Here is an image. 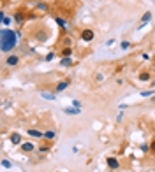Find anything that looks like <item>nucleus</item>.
<instances>
[{
  "label": "nucleus",
  "instance_id": "obj_1",
  "mask_svg": "<svg viewBox=\"0 0 155 172\" xmlns=\"http://www.w3.org/2000/svg\"><path fill=\"white\" fill-rule=\"evenodd\" d=\"M18 41H20V37H18L16 30L2 27V30H0V51H2V54H11L16 49Z\"/></svg>",
  "mask_w": 155,
  "mask_h": 172
},
{
  "label": "nucleus",
  "instance_id": "obj_2",
  "mask_svg": "<svg viewBox=\"0 0 155 172\" xmlns=\"http://www.w3.org/2000/svg\"><path fill=\"white\" fill-rule=\"evenodd\" d=\"M79 37H81V41H85V42H92V41H94V37H95V33H94V30L85 28V30H81Z\"/></svg>",
  "mask_w": 155,
  "mask_h": 172
},
{
  "label": "nucleus",
  "instance_id": "obj_3",
  "mask_svg": "<svg viewBox=\"0 0 155 172\" xmlns=\"http://www.w3.org/2000/svg\"><path fill=\"white\" fill-rule=\"evenodd\" d=\"M69 84H71V79L58 81V83L55 84V93H62V92H65L67 88H69Z\"/></svg>",
  "mask_w": 155,
  "mask_h": 172
},
{
  "label": "nucleus",
  "instance_id": "obj_4",
  "mask_svg": "<svg viewBox=\"0 0 155 172\" xmlns=\"http://www.w3.org/2000/svg\"><path fill=\"white\" fill-rule=\"evenodd\" d=\"M18 63H20V56H18V54L11 53V54H7L6 56V65L7 67H16Z\"/></svg>",
  "mask_w": 155,
  "mask_h": 172
},
{
  "label": "nucleus",
  "instance_id": "obj_5",
  "mask_svg": "<svg viewBox=\"0 0 155 172\" xmlns=\"http://www.w3.org/2000/svg\"><path fill=\"white\" fill-rule=\"evenodd\" d=\"M14 21V18L12 16H7L4 11H0V23H2V27H6V28H9V25Z\"/></svg>",
  "mask_w": 155,
  "mask_h": 172
},
{
  "label": "nucleus",
  "instance_id": "obj_6",
  "mask_svg": "<svg viewBox=\"0 0 155 172\" xmlns=\"http://www.w3.org/2000/svg\"><path fill=\"white\" fill-rule=\"evenodd\" d=\"M27 134L30 135V137H33V139H44V132L39 128H27Z\"/></svg>",
  "mask_w": 155,
  "mask_h": 172
},
{
  "label": "nucleus",
  "instance_id": "obj_7",
  "mask_svg": "<svg viewBox=\"0 0 155 172\" xmlns=\"http://www.w3.org/2000/svg\"><path fill=\"white\" fill-rule=\"evenodd\" d=\"M9 140H11V144L12 146H21L23 142V137L18 132H11V135H9Z\"/></svg>",
  "mask_w": 155,
  "mask_h": 172
},
{
  "label": "nucleus",
  "instance_id": "obj_8",
  "mask_svg": "<svg viewBox=\"0 0 155 172\" xmlns=\"http://www.w3.org/2000/svg\"><path fill=\"white\" fill-rule=\"evenodd\" d=\"M56 139V130H53V128H48V130H44V142H53V140Z\"/></svg>",
  "mask_w": 155,
  "mask_h": 172
},
{
  "label": "nucleus",
  "instance_id": "obj_9",
  "mask_svg": "<svg viewBox=\"0 0 155 172\" xmlns=\"http://www.w3.org/2000/svg\"><path fill=\"white\" fill-rule=\"evenodd\" d=\"M152 18H153V14H152V12H150V11H146V12H144L143 16H141V23H139L138 30H141V28H143L144 25H148V23L152 21Z\"/></svg>",
  "mask_w": 155,
  "mask_h": 172
},
{
  "label": "nucleus",
  "instance_id": "obj_10",
  "mask_svg": "<svg viewBox=\"0 0 155 172\" xmlns=\"http://www.w3.org/2000/svg\"><path fill=\"white\" fill-rule=\"evenodd\" d=\"M106 163H108V167H109L111 170H116V169L120 167V161L116 160L115 156H108V160H106Z\"/></svg>",
  "mask_w": 155,
  "mask_h": 172
},
{
  "label": "nucleus",
  "instance_id": "obj_11",
  "mask_svg": "<svg viewBox=\"0 0 155 172\" xmlns=\"http://www.w3.org/2000/svg\"><path fill=\"white\" fill-rule=\"evenodd\" d=\"M55 23L56 25H58V27L62 28V30H69V21H65V19H64V18H60V16H55Z\"/></svg>",
  "mask_w": 155,
  "mask_h": 172
},
{
  "label": "nucleus",
  "instance_id": "obj_12",
  "mask_svg": "<svg viewBox=\"0 0 155 172\" xmlns=\"http://www.w3.org/2000/svg\"><path fill=\"white\" fill-rule=\"evenodd\" d=\"M138 79L141 81V83H148V81L152 79V74H150L148 70H141L138 74Z\"/></svg>",
  "mask_w": 155,
  "mask_h": 172
},
{
  "label": "nucleus",
  "instance_id": "obj_13",
  "mask_svg": "<svg viewBox=\"0 0 155 172\" xmlns=\"http://www.w3.org/2000/svg\"><path fill=\"white\" fill-rule=\"evenodd\" d=\"M20 148H21L23 153H32V151L35 149V146H33L32 142H21V146H20Z\"/></svg>",
  "mask_w": 155,
  "mask_h": 172
},
{
  "label": "nucleus",
  "instance_id": "obj_14",
  "mask_svg": "<svg viewBox=\"0 0 155 172\" xmlns=\"http://www.w3.org/2000/svg\"><path fill=\"white\" fill-rule=\"evenodd\" d=\"M64 113L69 114V116H78V114H81V109H78V107H64Z\"/></svg>",
  "mask_w": 155,
  "mask_h": 172
},
{
  "label": "nucleus",
  "instance_id": "obj_15",
  "mask_svg": "<svg viewBox=\"0 0 155 172\" xmlns=\"http://www.w3.org/2000/svg\"><path fill=\"white\" fill-rule=\"evenodd\" d=\"M72 63H74L72 56H62V60H60V67H71Z\"/></svg>",
  "mask_w": 155,
  "mask_h": 172
},
{
  "label": "nucleus",
  "instance_id": "obj_16",
  "mask_svg": "<svg viewBox=\"0 0 155 172\" xmlns=\"http://www.w3.org/2000/svg\"><path fill=\"white\" fill-rule=\"evenodd\" d=\"M14 23H18V25H21L23 21H25V14H23L21 11H18V12H14Z\"/></svg>",
  "mask_w": 155,
  "mask_h": 172
},
{
  "label": "nucleus",
  "instance_id": "obj_17",
  "mask_svg": "<svg viewBox=\"0 0 155 172\" xmlns=\"http://www.w3.org/2000/svg\"><path fill=\"white\" fill-rule=\"evenodd\" d=\"M41 97L46 100H56V93H48V92H41Z\"/></svg>",
  "mask_w": 155,
  "mask_h": 172
},
{
  "label": "nucleus",
  "instance_id": "obj_18",
  "mask_svg": "<svg viewBox=\"0 0 155 172\" xmlns=\"http://www.w3.org/2000/svg\"><path fill=\"white\" fill-rule=\"evenodd\" d=\"M50 148H51V142H46L44 146H39V155H44V153H48L50 151Z\"/></svg>",
  "mask_w": 155,
  "mask_h": 172
},
{
  "label": "nucleus",
  "instance_id": "obj_19",
  "mask_svg": "<svg viewBox=\"0 0 155 172\" xmlns=\"http://www.w3.org/2000/svg\"><path fill=\"white\" fill-rule=\"evenodd\" d=\"M35 7H37L39 11H42V12H48V9H50L46 2H37V4H35Z\"/></svg>",
  "mask_w": 155,
  "mask_h": 172
},
{
  "label": "nucleus",
  "instance_id": "obj_20",
  "mask_svg": "<svg viewBox=\"0 0 155 172\" xmlns=\"http://www.w3.org/2000/svg\"><path fill=\"white\" fill-rule=\"evenodd\" d=\"M2 169H6V170H9V169H12V161H9L7 158H2Z\"/></svg>",
  "mask_w": 155,
  "mask_h": 172
},
{
  "label": "nucleus",
  "instance_id": "obj_21",
  "mask_svg": "<svg viewBox=\"0 0 155 172\" xmlns=\"http://www.w3.org/2000/svg\"><path fill=\"white\" fill-rule=\"evenodd\" d=\"M120 48H122V51H129V49L132 48V42H129V41H122V42H120Z\"/></svg>",
  "mask_w": 155,
  "mask_h": 172
},
{
  "label": "nucleus",
  "instance_id": "obj_22",
  "mask_svg": "<svg viewBox=\"0 0 155 172\" xmlns=\"http://www.w3.org/2000/svg\"><path fill=\"white\" fill-rule=\"evenodd\" d=\"M155 95V90L152 88V90H144V92H141V97H146V98H152Z\"/></svg>",
  "mask_w": 155,
  "mask_h": 172
},
{
  "label": "nucleus",
  "instance_id": "obj_23",
  "mask_svg": "<svg viewBox=\"0 0 155 172\" xmlns=\"http://www.w3.org/2000/svg\"><path fill=\"white\" fill-rule=\"evenodd\" d=\"M62 56H72V46H71V48H64V49H62Z\"/></svg>",
  "mask_w": 155,
  "mask_h": 172
},
{
  "label": "nucleus",
  "instance_id": "obj_24",
  "mask_svg": "<svg viewBox=\"0 0 155 172\" xmlns=\"http://www.w3.org/2000/svg\"><path fill=\"white\" fill-rule=\"evenodd\" d=\"M139 149L143 151V153H148V151H150V144H146V142H141V144H139Z\"/></svg>",
  "mask_w": 155,
  "mask_h": 172
},
{
  "label": "nucleus",
  "instance_id": "obj_25",
  "mask_svg": "<svg viewBox=\"0 0 155 172\" xmlns=\"http://www.w3.org/2000/svg\"><path fill=\"white\" fill-rule=\"evenodd\" d=\"M72 107H78V109H83V104L79 100H72Z\"/></svg>",
  "mask_w": 155,
  "mask_h": 172
},
{
  "label": "nucleus",
  "instance_id": "obj_26",
  "mask_svg": "<svg viewBox=\"0 0 155 172\" xmlns=\"http://www.w3.org/2000/svg\"><path fill=\"white\" fill-rule=\"evenodd\" d=\"M53 58H55V53H53V51H50V53H48V54H46V62H51V60H53Z\"/></svg>",
  "mask_w": 155,
  "mask_h": 172
},
{
  "label": "nucleus",
  "instance_id": "obj_27",
  "mask_svg": "<svg viewBox=\"0 0 155 172\" xmlns=\"http://www.w3.org/2000/svg\"><path fill=\"white\" fill-rule=\"evenodd\" d=\"M123 114H125V113H123V111H120V113L116 114V121H118V123H120V121H122V119H123Z\"/></svg>",
  "mask_w": 155,
  "mask_h": 172
},
{
  "label": "nucleus",
  "instance_id": "obj_28",
  "mask_svg": "<svg viewBox=\"0 0 155 172\" xmlns=\"http://www.w3.org/2000/svg\"><path fill=\"white\" fill-rule=\"evenodd\" d=\"M113 44H115V39H109V41H106V48H111V46H113Z\"/></svg>",
  "mask_w": 155,
  "mask_h": 172
},
{
  "label": "nucleus",
  "instance_id": "obj_29",
  "mask_svg": "<svg viewBox=\"0 0 155 172\" xmlns=\"http://www.w3.org/2000/svg\"><path fill=\"white\" fill-rule=\"evenodd\" d=\"M141 60H144V62H148V60H150V54H148V53H143V54H141Z\"/></svg>",
  "mask_w": 155,
  "mask_h": 172
},
{
  "label": "nucleus",
  "instance_id": "obj_30",
  "mask_svg": "<svg viewBox=\"0 0 155 172\" xmlns=\"http://www.w3.org/2000/svg\"><path fill=\"white\" fill-rule=\"evenodd\" d=\"M150 151H152V153H155V139L150 142Z\"/></svg>",
  "mask_w": 155,
  "mask_h": 172
},
{
  "label": "nucleus",
  "instance_id": "obj_31",
  "mask_svg": "<svg viewBox=\"0 0 155 172\" xmlns=\"http://www.w3.org/2000/svg\"><path fill=\"white\" fill-rule=\"evenodd\" d=\"M102 79H104V75H102V74H97V75H95V81H99V83H100Z\"/></svg>",
  "mask_w": 155,
  "mask_h": 172
},
{
  "label": "nucleus",
  "instance_id": "obj_32",
  "mask_svg": "<svg viewBox=\"0 0 155 172\" xmlns=\"http://www.w3.org/2000/svg\"><path fill=\"white\" fill-rule=\"evenodd\" d=\"M127 109V104H120V111H125Z\"/></svg>",
  "mask_w": 155,
  "mask_h": 172
},
{
  "label": "nucleus",
  "instance_id": "obj_33",
  "mask_svg": "<svg viewBox=\"0 0 155 172\" xmlns=\"http://www.w3.org/2000/svg\"><path fill=\"white\" fill-rule=\"evenodd\" d=\"M150 100H152V102H155V95H153V97H152V98H150Z\"/></svg>",
  "mask_w": 155,
  "mask_h": 172
},
{
  "label": "nucleus",
  "instance_id": "obj_34",
  "mask_svg": "<svg viewBox=\"0 0 155 172\" xmlns=\"http://www.w3.org/2000/svg\"><path fill=\"white\" fill-rule=\"evenodd\" d=\"M153 2H155V0H153Z\"/></svg>",
  "mask_w": 155,
  "mask_h": 172
}]
</instances>
